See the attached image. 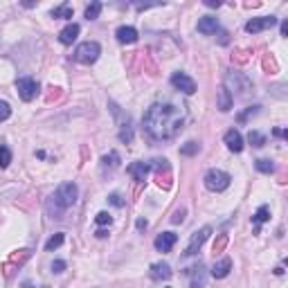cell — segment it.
Returning <instances> with one entry per match:
<instances>
[{
    "instance_id": "6da1fadb",
    "label": "cell",
    "mask_w": 288,
    "mask_h": 288,
    "mask_svg": "<svg viewBox=\"0 0 288 288\" xmlns=\"http://www.w3.org/2000/svg\"><path fill=\"white\" fill-rule=\"evenodd\" d=\"M182 124H185V113L176 104H153L142 117L144 133L153 142H169L178 138Z\"/></svg>"
},
{
    "instance_id": "7a4b0ae2",
    "label": "cell",
    "mask_w": 288,
    "mask_h": 288,
    "mask_svg": "<svg viewBox=\"0 0 288 288\" xmlns=\"http://www.w3.org/2000/svg\"><path fill=\"white\" fill-rule=\"evenodd\" d=\"M77 196H79V187L75 182H63L52 194V198H50V203H48V212L52 214V219H61L65 209L77 203Z\"/></svg>"
},
{
    "instance_id": "3957f363",
    "label": "cell",
    "mask_w": 288,
    "mask_h": 288,
    "mask_svg": "<svg viewBox=\"0 0 288 288\" xmlns=\"http://www.w3.org/2000/svg\"><path fill=\"white\" fill-rule=\"evenodd\" d=\"M230 182H232L230 173H225L221 169H209L205 173V187H207L209 192H225L230 187Z\"/></svg>"
},
{
    "instance_id": "277c9868",
    "label": "cell",
    "mask_w": 288,
    "mask_h": 288,
    "mask_svg": "<svg viewBox=\"0 0 288 288\" xmlns=\"http://www.w3.org/2000/svg\"><path fill=\"white\" fill-rule=\"evenodd\" d=\"M99 54H102V48H99V43L86 41V43H81L79 48L75 50V59L79 61V63L90 65V63H95V61L99 59Z\"/></svg>"
},
{
    "instance_id": "5b68a950",
    "label": "cell",
    "mask_w": 288,
    "mask_h": 288,
    "mask_svg": "<svg viewBox=\"0 0 288 288\" xmlns=\"http://www.w3.org/2000/svg\"><path fill=\"white\" fill-rule=\"evenodd\" d=\"M111 111H113V115H115V119H117V124H119V140L126 142V144H131L133 142V126H131V117L124 115V113L119 111L117 104H113V102H111Z\"/></svg>"
},
{
    "instance_id": "8992f818",
    "label": "cell",
    "mask_w": 288,
    "mask_h": 288,
    "mask_svg": "<svg viewBox=\"0 0 288 288\" xmlns=\"http://www.w3.org/2000/svg\"><path fill=\"white\" fill-rule=\"evenodd\" d=\"M16 88H18V95H21L23 102H32L38 95V81L32 79V77H21L16 81Z\"/></svg>"
},
{
    "instance_id": "52a82bcc",
    "label": "cell",
    "mask_w": 288,
    "mask_h": 288,
    "mask_svg": "<svg viewBox=\"0 0 288 288\" xmlns=\"http://www.w3.org/2000/svg\"><path fill=\"white\" fill-rule=\"evenodd\" d=\"M209 234H212V228H209V225L196 230V232L192 234V239H189V246H187V250H185V257H194V255H196V252L201 250V246L207 241Z\"/></svg>"
},
{
    "instance_id": "ba28073f",
    "label": "cell",
    "mask_w": 288,
    "mask_h": 288,
    "mask_svg": "<svg viewBox=\"0 0 288 288\" xmlns=\"http://www.w3.org/2000/svg\"><path fill=\"white\" fill-rule=\"evenodd\" d=\"M171 86L176 88V90L185 92V95H194L196 92V81L192 77H187L185 72H173L171 75Z\"/></svg>"
},
{
    "instance_id": "9c48e42d",
    "label": "cell",
    "mask_w": 288,
    "mask_h": 288,
    "mask_svg": "<svg viewBox=\"0 0 288 288\" xmlns=\"http://www.w3.org/2000/svg\"><path fill=\"white\" fill-rule=\"evenodd\" d=\"M277 25V18L275 16H261V18H252L246 23V32L248 34H259L263 29H270V27Z\"/></svg>"
},
{
    "instance_id": "30bf717a",
    "label": "cell",
    "mask_w": 288,
    "mask_h": 288,
    "mask_svg": "<svg viewBox=\"0 0 288 288\" xmlns=\"http://www.w3.org/2000/svg\"><path fill=\"white\" fill-rule=\"evenodd\" d=\"M185 275H187V277H192V288H205L207 277H205V266H203V263H196V266L187 268Z\"/></svg>"
},
{
    "instance_id": "8fae6325",
    "label": "cell",
    "mask_w": 288,
    "mask_h": 288,
    "mask_svg": "<svg viewBox=\"0 0 288 288\" xmlns=\"http://www.w3.org/2000/svg\"><path fill=\"white\" fill-rule=\"evenodd\" d=\"M176 241H178V236L173 232H162V234L155 236L153 246L158 252H171V248L176 246Z\"/></svg>"
},
{
    "instance_id": "7c38bea8",
    "label": "cell",
    "mask_w": 288,
    "mask_h": 288,
    "mask_svg": "<svg viewBox=\"0 0 288 288\" xmlns=\"http://www.w3.org/2000/svg\"><path fill=\"white\" fill-rule=\"evenodd\" d=\"M223 140H225L230 151H234V153H241V151H243V138H241V133L236 128H230Z\"/></svg>"
},
{
    "instance_id": "4fadbf2b",
    "label": "cell",
    "mask_w": 288,
    "mask_h": 288,
    "mask_svg": "<svg viewBox=\"0 0 288 288\" xmlns=\"http://www.w3.org/2000/svg\"><path fill=\"white\" fill-rule=\"evenodd\" d=\"M79 32H81V27L77 25V23H70V25H65L59 32V41L63 43V45H72V43L77 41V36H79Z\"/></svg>"
},
{
    "instance_id": "5bb4252c",
    "label": "cell",
    "mask_w": 288,
    "mask_h": 288,
    "mask_svg": "<svg viewBox=\"0 0 288 288\" xmlns=\"http://www.w3.org/2000/svg\"><path fill=\"white\" fill-rule=\"evenodd\" d=\"M115 36H117L119 43H124V45H133L135 41H138V29L135 27H117V32H115Z\"/></svg>"
},
{
    "instance_id": "9a60e30c",
    "label": "cell",
    "mask_w": 288,
    "mask_h": 288,
    "mask_svg": "<svg viewBox=\"0 0 288 288\" xmlns=\"http://www.w3.org/2000/svg\"><path fill=\"white\" fill-rule=\"evenodd\" d=\"M198 32L201 34H216L219 32V18L214 16H203L201 21H198Z\"/></svg>"
},
{
    "instance_id": "2e32d148",
    "label": "cell",
    "mask_w": 288,
    "mask_h": 288,
    "mask_svg": "<svg viewBox=\"0 0 288 288\" xmlns=\"http://www.w3.org/2000/svg\"><path fill=\"white\" fill-rule=\"evenodd\" d=\"M173 272H171V266L165 261H158L151 266V279H155V282H160V279H169Z\"/></svg>"
},
{
    "instance_id": "e0dca14e",
    "label": "cell",
    "mask_w": 288,
    "mask_h": 288,
    "mask_svg": "<svg viewBox=\"0 0 288 288\" xmlns=\"http://www.w3.org/2000/svg\"><path fill=\"white\" fill-rule=\"evenodd\" d=\"M151 165H146V162H133V165H128L126 171L131 173V176L135 178L138 182H144V178H146V173H149Z\"/></svg>"
},
{
    "instance_id": "ac0fdd59",
    "label": "cell",
    "mask_w": 288,
    "mask_h": 288,
    "mask_svg": "<svg viewBox=\"0 0 288 288\" xmlns=\"http://www.w3.org/2000/svg\"><path fill=\"white\" fill-rule=\"evenodd\" d=\"M230 270H232V259H221L219 263H214V268H212V277H216V279H223V277H228L230 275Z\"/></svg>"
},
{
    "instance_id": "d6986e66",
    "label": "cell",
    "mask_w": 288,
    "mask_h": 288,
    "mask_svg": "<svg viewBox=\"0 0 288 288\" xmlns=\"http://www.w3.org/2000/svg\"><path fill=\"white\" fill-rule=\"evenodd\" d=\"M268 219H270V209H268V205H261V207L255 212V216H252V223H255V234H259V232H261V223H266Z\"/></svg>"
},
{
    "instance_id": "ffe728a7",
    "label": "cell",
    "mask_w": 288,
    "mask_h": 288,
    "mask_svg": "<svg viewBox=\"0 0 288 288\" xmlns=\"http://www.w3.org/2000/svg\"><path fill=\"white\" fill-rule=\"evenodd\" d=\"M119 160H122V158H119L117 151H111V153H106V155L102 158V169H104V171L117 169V167H119Z\"/></svg>"
},
{
    "instance_id": "44dd1931",
    "label": "cell",
    "mask_w": 288,
    "mask_h": 288,
    "mask_svg": "<svg viewBox=\"0 0 288 288\" xmlns=\"http://www.w3.org/2000/svg\"><path fill=\"white\" fill-rule=\"evenodd\" d=\"M232 102H234V97L230 95V90L223 86V88L219 90V108H221L223 113H228L230 108H232Z\"/></svg>"
},
{
    "instance_id": "7402d4cb",
    "label": "cell",
    "mask_w": 288,
    "mask_h": 288,
    "mask_svg": "<svg viewBox=\"0 0 288 288\" xmlns=\"http://www.w3.org/2000/svg\"><path fill=\"white\" fill-rule=\"evenodd\" d=\"M102 14V2H90V5L86 7V18L88 21H97Z\"/></svg>"
},
{
    "instance_id": "603a6c76",
    "label": "cell",
    "mask_w": 288,
    "mask_h": 288,
    "mask_svg": "<svg viewBox=\"0 0 288 288\" xmlns=\"http://www.w3.org/2000/svg\"><path fill=\"white\" fill-rule=\"evenodd\" d=\"M52 18H72V7L70 5H59L52 9Z\"/></svg>"
},
{
    "instance_id": "cb8c5ba5",
    "label": "cell",
    "mask_w": 288,
    "mask_h": 288,
    "mask_svg": "<svg viewBox=\"0 0 288 288\" xmlns=\"http://www.w3.org/2000/svg\"><path fill=\"white\" fill-rule=\"evenodd\" d=\"M63 241H65V234H63V232H59V234H54L52 239H50L48 243H45V250H48V252L57 250V248H61V246H63Z\"/></svg>"
},
{
    "instance_id": "d4e9b609",
    "label": "cell",
    "mask_w": 288,
    "mask_h": 288,
    "mask_svg": "<svg viewBox=\"0 0 288 288\" xmlns=\"http://www.w3.org/2000/svg\"><path fill=\"white\" fill-rule=\"evenodd\" d=\"M248 142H250L252 146H257V149H259V146H263V144H266V135L259 133V131H250V133H248Z\"/></svg>"
},
{
    "instance_id": "484cf974",
    "label": "cell",
    "mask_w": 288,
    "mask_h": 288,
    "mask_svg": "<svg viewBox=\"0 0 288 288\" xmlns=\"http://www.w3.org/2000/svg\"><path fill=\"white\" fill-rule=\"evenodd\" d=\"M11 162V151L9 146H5V144H0V169H7Z\"/></svg>"
},
{
    "instance_id": "4316f807",
    "label": "cell",
    "mask_w": 288,
    "mask_h": 288,
    "mask_svg": "<svg viewBox=\"0 0 288 288\" xmlns=\"http://www.w3.org/2000/svg\"><path fill=\"white\" fill-rule=\"evenodd\" d=\"M255 167H257L259 171H261V173H272V171H275V165H272V160H266V158L257 160V162H255Z\"/></svg>"
},
{
    "instance_id": "83f0119b",
    "label": "cell",
    "mask_w": 288,
    "mask_h": 288,
    "mask_svg": "<svg viewBox=\"0 0 288 288\" xmlns=\"http://www.w3.org/2000/svg\"><path fill=\"white\" fill-rule=\"evenodd\" d=\"M198 149H201V146H198L196 142H187L185 146H180V153L182 155H194V153H198Z\"/></svg>"
},
{
    "instance_id": "f1b7e54d",
    "label": "cell",
    "mask_w": 288,
    "mask_h": 288,
    "mask_svg": "<svg viewBox=\"0 0 288 288\" xmlns=\"http://www.w3.org/2000/svg\"><path fill=\"white\" fill-rule=\"evenodd\" d=\"M95 223H97V225H111V223H113V216H111L108 212H99V214L95 216Z\"/></svg>"
},
{
    "instance_id": "f546056e",
    "label": "cell",
    "mask_w": 288,
    "mask_h": 288,
    "mask_svg": "<svg viewBox=\"0 0 288 288\" xmlns=\"http://www.w3.org/2000/svg\"><path fill=\"white\" fill-rule=\"evenodd\" d=\"M9 115H11V108H9V104H7V102H2V99H0V122H5V119H9Z\"/></svg>"
},
{
    "instance_id": "4dcf8cb0",
    "label": "cell",
    "mask_w": 288,
    "mask_h": 288,
    "mask_svg": "<svg viewBox=\"0 0 288 288\" xmlns=\"http://www.w3.org/2000/svg\"><path fill=\"white\" fill-rule=\"evenodd\" d=\"M108 201H111V205H115V207H124V205H126V201H124L119 194H111V196H108Z\"/></svg>"
},
{
    "instance_id": "1f68e13d",
    "label": "cell",
    "mask_w": 288,
    "mask_h": 288,
    "mask_svg": "<svg viewBox=\"0 0 288 288\" xmlns=\"http://www.w3.org/2000/svg\"><path fill=\"white\" fill-rule=\"evenodd\" d=\"M257 113H259V106H252V108H248L246 113H241V115H239V117H236V119H239V122L243 124L248 117H250V115H257Z\"/></svg>"
},
{
    "instance_id": "d6a6232c",
    "label": "cell",
    "mask_w": 288,
    "mask_h": 288,
    "mask_svg": "<svg viewBox=\"0 0 288 288\" xmlns=\"http://www.w3.org/2000/svg\"><path fill=\"white\" fill-rule=\"evenodd\" d=\"M182 221H185V209H176V212H173V216H171V223H182Z\"/></svg>"
},
{
    "instance_id": "836d02e7",
    "label": "cell",
    "mask_w": 288,
    "mask_h": 288,
    "mask_svg": "<svg viewBox=\"0 0 288 288\" xmlns=\"http://www.w3.org/2000/svg\"><path fill=\"white\" fill-rule=\"evenodd\" d=\"M225 243H228V234H221V239L214 243V252H221L225 248Z\"/></svg>"
},
{
    "instance_id": "e575fe53",
    "label": "cell",
    "mask_w": 288,
    "mask_h": 288,
    "mask_svg": "<svg viewBox=\"0 0 288 288\" xmlns=\"http://www.w3.org/2000/svg\"><path fill=\"white\" fill-rule=\"evenodd\" d=\"M52 270L54 272H63L65 270V261H63V259H57V261H52Z\"/></svg>"
},
{
    "instance_id": "d590c367",
    "label": "cell",
    "mask_w": 288,
    "mask_h": 288,
    "mask_svg": "<svg viewBox=\"0 0 288 288\" xmlns=\"http://www.w3.org/2000/svg\"><path fill=\"white\" fill-rule=\"evenodd\" d=\"M263 68L270 70V72H275V70H277V63H275L272 59H268V57H266V59H263Z\"/></svg>"
},
{
    "instance_id": "8d00e7d4",
    "label": "cell",
    "mask_w": 288,
    "mask_h": 288,
    "mask_svg": "<svg viewBox=\"0 0 288 288\" xmlns=\"http://www.w3.org/2000/svg\"><path fill=\"white\" fill-rule=\"evenodd\" d=\"M95 234H97V239H106V236H108V232H106V230H97Z\"/></svg>"
},
{
    "instance_id": "74e56055",
    "label": "cell",
    "mask_w": 288,
    "mask_h": 288,
    "mask_svg": "<svg viewBox=\"0 0 288 288\" xmlns=\"http://www.w3.org/2000/svg\"><path fill=\"white\" fill-rule=\"evenodd\" d=\"M272 133L277 135V138H286V131H282V128H275V131H272Z\"/></svg>"
},
{
    "instance_id": "f35d334b",
    "label": "cell",
    "mask_w": 288,
    "mask_h": 288,
    "mask_svg": "<svg viewBox=\"0 0 288 288\" xmlns=\"http://www.w3.org/2000/svg\"><path fill=\"white\" fill-rule=\"evenodd\" d=\"M205 5H207V7H221V2H219V0H207Z\"/></svg>"
},
{
    "instance_id": "ab89813d",
    "label": "cell",
    "mask_w": 288,
    "mask_h": 288,
    "mask_svg": "<svg viewBox=\"0 0 288 288\" xmlns=\"http://www.w3.org/2000/svg\"><path fill=\"white\" fill-rule=\"evenodd\" d=\"M138 230H146V221L144 219H138Z\"/></svg>"
},
{
    "instance_id": "60d3db41",
    "label": "cell",
    "mask_w": 288,
    "mask_h": 288,
    "mask_svg": "<svg viewBox=\"0 0 288 288\" xmlns=\"http://www.w3.org/2000/svg\"><path fill=\"white\" fill-rule=\"evenodd\" d=\"M286 34H288V23L284 21V23H282V36H286Z\"/></svg>"
},
{
    "instance_id": "b9f144b4",
    "label": "cell",
    "mask_w": 288,
    "mask_h": 288,
    "mask_svg": "<svg viewBox=\"0 0 288 288\" xmlns=\"http://www.w3.org/2000/svg\"><path fill=\"white\" fill-rule=\"evenodd\" d=\"M23 288H34V286H32V284H23Z\"/></svg>"
}]
</instances>
